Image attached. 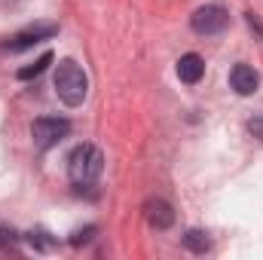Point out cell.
I'll return each mask as SVG.
<instances>
[{
	"label": "cell",
	"instance_id": "1",
	"mask_svg": "<svg viewBox=\"0 0 263 260\" xmlns=\"http://www.w3.org/2000/svg\"><path fill=\"white\" fill-rule=\"evenodd\" d=\"M104 172V153L95 144H77L67 156V178L77 187H89Z\"/></svg>",
	"mask_w": 263,
	"mask_h": 260
},
{
	"label": "cell",
	"instance_id": "2",
	"mask_svg": "<svg viewBox=\"0 0 263 260\" xmlns=\"http://www.w3.org/2000/svg\"><path fill=\"white\" fill-rule=\"evenodd\" d=\"M55 95L65 101L67 107H80L89 95V77L73 59H62L55 67Z\"/></svg>",
	"mask_w": 263,
	"mask_h": 260
},
{
	"label": "cell",
	"instance_id": "3",
	"mask_svg": "<svg viewBox=\"0 0 263 260\" xmlns=\"http://www.w3.org/2000/svg\"><path fill=\"white\" fill-rule=\"evenodd\" d=\"M227 25H230V12L220 3H205V6H199L196 12L190 15V28L196 34H202V37H214Z\"/></svg>",
	"mask_w": 263,
	"mask_h": 260
},
{
	"label": "cell",
	"instance_id": "4",
	"mask_svg": "<svg viewBox=\"0 0 263 260\" xmlns=\"http://www.w3.org/2000/svg\"><path fill=\"white\" fill-rule=\"evenodd\" d=\"M55 34H59V25H55V22H37V25H28V28L15 31V34L3 43V49H9V52H25V49H31L34 43L52 40Z\"/></svg>",
	"mask_w": 263,
	"mask_h": 260
},
{
	"label": "cell",
	"instance_id": "5",
	"mask_svg": "<svg viewBox=\"0 0 263 260\" xmlns=\"http://www.w3.org/2000/svg\"><path fill=\"white\" fill-rule=\"evenodd\" d=\"M70 135V123L67 120H59V117H40L31 123V138L40 150H49L55 147L59 141H65Z\"/></svg>",
	"mask_w": 263,
	"mask_h": 260
},
{
	"label": "cell",
	"instance_id": "6",
	"mask_svg": "<svg viewBox=\"0 0 263 260\" xmlns=\"http://www.w3.org/2000/svg\"><path fill=\"white\" fill-rule=\"evenodd\" d=\"M230 86H233L239 95H254L257 86H260V73L251 65L239 62V65H233V70H230Z\"/></svg>",
	"mask_w": 263,
	"mask_h": 260
},
{
	"label": "cell",
	"instance_id": "7",
	"mask_svg": "<svg viewBox=\"0 0 263 260\" xmlns=\"http://www.w3.org/2000/svg\"><path fill=\"white\" fill-rule=\"evenodd\" d=\"M144 217L153 230H168L175 224V208L165 202V199H147L144 205Z\"/></svg>",
	"mask_w": 263,
	"mask_h": 260
},
{
	"label": "cell",
	"instance_id": "8",
	"mask_svg": "<svg viewBox=\"0 0 263 260\" xmlns=\"http://www.w3.org/2000/svg\"><path fill=\"white\" fill-rule=\"evenodd\" d=\"M202 73H205V62L199 59L196 52H187V55L178 62V77H181V83H187V86H196L199 80H202Z\"/></svg>",
	"mask_w": 263,
	"mask_h": 260
},
{
	"label": "cell",
	"instance_id": "9",
	"mask_svg": "<svg viewBox=\"0 0 263 260\" xmlns=\"http://www.w3.org/2000/svg\"><path fill=\"white\" fill-rule=\"evenodd\" d=\"M25 242H28L31 248H37V251H52V248H59V239H55L49 230H43V227L28 230V233H25Z\"/></svg>",
	"mask_w": 263,
	"mask_h": 260
},
{
	"label": "cell",
	"instance_id": "10",
	"mask_svg": "<svg viewBox=\"0 0 263 260\" xmlns=\"http://www.w3.org/2000/svg\"><path fill=\"white\" fill-rule=\"evenodd\" d=\"M181 242H184V248L193 251V254H205V251L211 248V239H208L205 230H187V233L181 236Z\"/></svg>",
	"mask_w": 263,
	"mask_h": 260
},
{
	"label": "cell",
	"instance_id": "11",
	"mask_svg": "<svg viewBox=\"0 0 263 260\" xmlns=\"http://www.w3.org/2000/svg\"><path fill=\"white\" fill-rule=\"evenodd\" d=\"M49 65H52V52H43V55H40L34 65L18 67V73H15V77H18V80H34V77H40V73H43Z\"/></svg>",
	"mask_w": 263,
	"mask_h": 260
},
{
	"label": "cell",
	"instance_id": "12",
	"mask_svg": "<svg viewBox=\"0 0 263 260\" xmlns=\"http://www.w3.org/2000/svg\"><path fill=\"white\" fill-rule=\"evenodd\" d=\"M92 236H95V227H86V230H77L67 242L70 245H86V242H92Z\"/></svg>",
	"mask_w": 263,
	"mask_h": 260
},
{
	"label": "cell",
	"instance_id": "13",
	"mask_svg": "<svg viewBox=\"0 0 263 260\" xmlns=\"http://www.w3.org/2000/svg\"><path fill=\"white\" fill-rule=\"evenodd\" d=\"M245 18H248V25H251V31H257L263 37V22L257 18V12H245Z\"/></svg>",
	"mask_w": 263,
	"mask_h": 260
},
{
	"label": "cell",
	"instance_id": "14",
	"mask_svg": "<svg viewBox=\"0 0 263 260\" xmlns=\"http://www.w3.org/2000/svg\"><path fill=\"white\" fill-rule=\"evenodd\" d=\"M6 236H12V233H9V230H6V227L0 224V245H6Z\"/></svg>",
	"mask_w": 263,
	"mask_h": 260
}]
</instances>
